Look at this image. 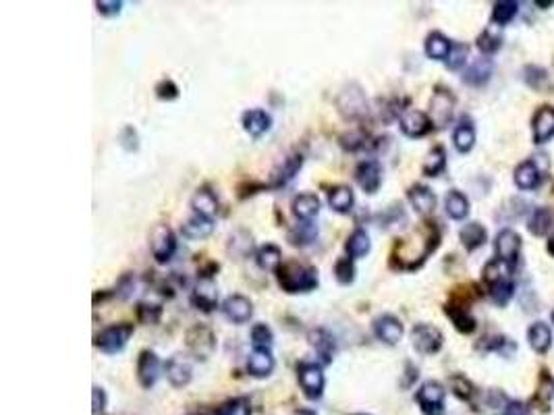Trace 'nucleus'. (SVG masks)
Returning <instances> with one entry per match:
<instances>
[{"label":"nucleus","instance_id":"obj_1","mask_svg":"<svg viewBox=\"0 0 554 415\" xmlns=\"http://www.w3.org/2000/svg\"><path fill=\"white\" fill-rule=\"evenodd\" d=\"M278 287L287 293V295H299V293H312L320 284V277H318V268L308 266V264H299L295 260L291 262H282V266L277 270Z\"/></svg>","mask_w":554,"mask_h":415},{"label":"nucleus","instance_id":"obj_2","mask_svg":"<svg viewBox=\"0 0 554 415\" xmlns=\"http://www.w3.org/2000/svg\"><path fill=\"white\" fill-rule=\"evenodd\" d=\"M337 110L345 121L351 123L363 121L370 112V104L363 88L359 83H347L337 96Z\"/></svg>","mask_w":554,"mask_h":415},{"label":"nucleus","instance_id":"obj_3","mask_svg":"<svg viewBox=\"0 0 554 415\" xmlns=\"http://www.w3.org/2000/svg\"><path fill=\"white\" fill-rule=\"evenodd\" d=\"M136 332V326L131 322H116L102 328L96 337H94V347L100 349L106 355H116L121 353L127 343L131 341Z\"/></svg>","mask_w":554,"mask_h":415},{"label":"nucleus","instance_id":"obj_4","mask_svg":"<svg viewBox=\"0 0 554 415\" xmlns=\"http://www.w3.org/2000/svg\"><path fill=\"white\" fill-rule=\"evenodd\" d=\"M297 382H299L303 395L310 401H318L324 395V388H326L324 366L313 363V361H299L297 363Z\"/></svg>","mask_w":554,"mask_h":415},{"label":"nucleus","instance_id":"obj_5","mask_svg":"<svg viewBox=\"0 0 554 415\" xmlns=\"http://www.w3.org/2000/svg\"><path fill=\"white\" fill-rule=\"evenodd\" d=\"M185 345H187V351L195 359L206 361L208 357L214 355L218 343H216V335H214V330L210 326H206V324H193L185 332Z\"/></svg>","mask_w":554,"mask_h":415},{"label":"nucleus","instance_id":"obj_6","mask_svg":"<svg viewBox=\"0 0 554 415\" xmlns=\"http://www.w3.org/2000/svg\"><path fill=\"white\" fill-rule=\"evenodd\" d=\"M176 247H179L176 235H174V231L169 224L160 222V224H156L152 229V233H150V249H152V255H154V260L158 264H169L174 258V253H176Z\"/></svg>","mask_w":554,"mask_h":415},{"label":"nucleus","instance_id":"obj_7","mask_svg":"<svg viewBox=\"0 0 554 415\" xmlns=\"http://www.w3.org/2000/svg\"><path fill=\"white\" fill-rule=\"evenodd\" d=\"M445 397H447V390L442 388L440 382L428 380L419 386L416 401L423 415H442L445 414Z\"/></svg>","mask_w":554,"mask_h":415},{"label":"nucleus","instance_id":"obj_8","mask_svg":"<svg viewBox=\"0 0 554 415\" xmlns=\"http://www.w3.org/2000/svg\"><path fill=\"white\" fill-rule=\"evenodd\" d=\"M452 112H454V96L450 94L447 88H436L430 100V121L434 127L442 129L452 121Z\"/></svg>","mask_w":554,"mask_h":415},{"label":"nucleus","instance_id":"obj_9","mask_svg":"<svg viewBox=\"0 0 554 415\" xmlns=\"http://www.w3.org/2000/svg\"><path fill=\"white\" fill-rule=\"evenodd\" d=\"M411 343H414V349L417 353L421 355H434L442 349V343H445V337L442 332L432 326V324H416L414 330H411Z\"/></svg>","mask_w":554,"mask_h":415},{"label":"nucleus","instance_id":"obj_10","mask_svg":"<svg viewBox=\"0 0 554 415\" xmlns=\"http://www.w3.org/2000/svg\"><path fill=\"white\" fill-rule=\"evenodd\" d=\"M160 372H162V363H160V357L156 355V351L143 349L138 355V366H136L139 386L145 390L154 388V384L160 378Z\"/></svg>","mask_w":554,"mask_h":415},{"label":"nucleus","instance_id":"obj_11","mask_svg":"<svg viewBox=\"0 0 554 415\" xmlns=\"http://www.w3.org/2000/svg\"><path fill=\"white\" fill-rule=\"evenodd\" d=\"M301 167H303V154H301V152H291V154H287V156L282 158V162H280L277 169L272 171V174H270V181L266 183L268 189H280V187L289 185V183L297 176V173L301 171Z\"/></svg>","mask_w":554,"mask_h":415},{"label":"nucleus","instance_id":"obj_12","mask_svg":"<svg viewBox=\"0 0 554 415\" xmlns=\"http://www.w3.org/2000/svg\"><path fill=\"white\" fill-rule=\"evenodd\" d=\"M372 330H374V337L384 343V345H397L401 343L403 335H405V328H403V322L392 315V313H382L378 315L374 322H372Z\"/></svg>","mask_w":554,"mask_h":415},{"label":"nucleus","instance_id":"obj_13","mask_svg":"<svg viewBox=\"0 0 554 415\" xmlns=\"http://www.w3.org/2000/svg\"><path fill=\"white\" fill-rule=\"evenodd\" d=\"M164 374H167V380L171 382V386L174 388L187 386L193 378V363H191L189 355L174 353L173 357H169V361L164 363Z\"/></svg>","mask_w":554,"mask_h":415},{"label":"nucleus","instance_id":"obj_14","mask_svg":"<svg viewBox=\"0 0 554 415\" xmlns=\"http://www.w3.org/2000/svg\"><path fill=\"white\" fill-rule=\"evenodd\" d=\"M355 183L368 193V196H374L382 185V167L378 160H361L357 167H355Z\"/></svg>","mask_w":554,"mask_h":415},{"label":"nucleus","instance_id":"obj_15","mask_svg":"<svg viewBox=\"0 0 554 415\" xmlns=\"http://www.w3.org/2000/svg\"><path fill=\"white\" fill-rule=\"evenodd\" d=\"M399 127H401V133L405 138H423L432 131V121L426 112L421 110H405L399 119Z\"/></svg>","mask_w":554,"mask_h":415},{"label":"nucleus","instance_id":"obj_16","mask_svg":"<svg viewBox=\"0 0 554 415\" xmlns=\"http://www.w3.org/2000/svg\"><path fill=\"white\" fill-rule=\"evenodd\" d=\"M496 260L505 262L507 266L515 268L517 264V258H519V249H521V237L513 231V229H505L496 235Z\"/></svg>","mask_w":554,"mask_h":415},{"label":"nucleus","instance_id":"obj_17","mask_svg":"<svg viewBox=\"0 0 554 415\" xmlns=\"http://www.w3.org/2000/svg\"><path fill=\"white\" fill-rule=\"evenodd\" d=\"M308 341L315 349L322 366H330L335 361L339 347H337V339L332 337V332H328L326 328H313L308 335Z\"/></svg>","mask_w":554,"mask_h":415},{"label":"nucleus","instance_id":"obj_18","mask_svg":"<svg viewBox=\"0 0 554 415\" xmlns=\"http://www.w3.org/2000/svg\"><path fill=\"white\" fill-rule=\"evenodd\" d=\"M191 306L195 310L210 313V311L216 310L218 306V289L214 284V280H206V278H198L193 291H191V297H189Z\"/></svg>","mask_w":554,"mask_h":415},{"label":"nucleus","instance_id":"obj_19","mask_svg":"<svg viewBox=\"0 0 554 415\" xmlns=\"http://www.w3.org/2000/svg\"><path fill=\"white\" fill-rule=\"evenodd\" d=\"M243 131L253 139H260L272 129V116L264 108H249L241 116Z\"/></svg>","mask_w":554,"mask_h":415},{"label":"nucleus","instance_id":"obj_20","mask_svg":"<svg viewBox=\"0 0 554 415\" xmlns=\"http://www.w3.org/2000/svg\"><path fill=\"white\" fill-rule=\"evenodd\" d=\"M220 310L227 315V320H231L233 324H245L253 315V303L241 293H233L222 301Z\"/></svg>","mask_w":554,"mask_h":415},{"label":"nucleus","instance_id":"obj_21","mask_svg":"<svg viewBox=\"0 0 554 415\" xmlns=\"http://www.w3.org/2000/svg\"><path fill=\"white\" fill-rule=\"evenodd\" d=\"M245 368H247V374L253 378H268L277 368L272 349H253L247 357Z\"/></svg>","mask_w":554,"mask_h":415},{"label":"nucleus","instance_id":"obj_22","mask_svg":"<svg viewBox=\"0 0 554 415\" xmlns=\"http://www.w3.org/2000/svg\"><path fill=\"white\" fill-rule=\"evenodd\" d=\"M407 200L419 216H430L436 207V193L426 185H411L407 189Z\"/></svg>","mask_w":554,"mask_h":415},{"label":"nucleus","instance_id":"obj_23","mask_svg":"<svg viewBox=\"0 0 554 415\" xmlns=\"http://www.w3.org/2000/svg\"><path fill=\"white\" fill-rule=\"evenodd\" d=\"M214 233V218H206L200 214H193L181 224V235L189 241H200L206 239Z\"/></svg>","mask_w":554,"mask_h":415},{"label":"nucleus","instance_id":"obj_24","mask_svg":"<svg viewBox=\"0 0 554 415\" xmlns=\"http://www.w3.org/2000/svg\"><path fill=\"white\" fill-rule=\"evenodd\" d=\"M445 313L450 318V322L454 324V328L463 335H471L476 330V318L471 315V311L467 310L465 303H459V301H452L447 303Z\"/></svg>","mask_w":554,"mask_h":415},{"label":"nucleus","instance_id":"obj_25","mask_svg":"<svg viewBox=\"0 0 554 415\" xmlns=\"http://www.w3.org/2000/svg\"><path fill=\"white\" fill-rule=\"evenodd\" d=\"M554 136V108L542 106L534 116V141L546 143Z\"/></svg>","mask_w":554,"mask_h":415},{"label":"nucleus","instance_id":"obj_26","mask_svg":"<svg viewBox=\"0 0 554 415\" xmlns=\"http://www.w3.org/2000/svg\"><path fill=\"white\" fill-rule=\"evenodd\" d=\"M318 239V227L312 220H299L297 224H293L287 233V241L293 247H308Z\"/></svg>","mask_w":554,"mask_h":415},{"label":"nucleus","instance_id":"obj_27","mask_svg":"<svg viewBox=\"0 0 554 415\" xmlns=\"http://www.w3.org/2000/svg\"><path fill=\"white\" fill-rule=\"evenodd\" d=\"M328 206L337 214H349L355 206V193L349 185H335L328 189Z\"/></svg>","mask_w":554,"mask_h":415},{"label":"nucleus","instance_id":"obj_28","mask_svg":"<svg viewBox=\"0 0 554 415\" xmlns=\"http://www.w3.org/2000/svg\"><path fill=\"white\" fill-rule=\"evenodd\" d=\"M320 207L322 202L315 193H299L291 204V210L297 220H313L320 214Z\"/></svg>","mask_w":554,"mask_h":415},{"label":"nucleus","instance_id":"obj_29","mask_svg":"<svg viewBox=\"0 0 554 415\" xmlns=\"http://www.w3.org/2000/svg\"><path fill=\"white\" fill-rule=\"evenodd\" d=\"M255 262L262 270L277 275V270L282 266V251L275 243H264L255 249Z\"/></svg>","mask_w":554,"mask_h":415},{"label":"nucleus","instance_id":"obj_30","mask_svg":"<svg viewBox=\"0 0 554 415\" xmlns=\"http://www.w3.org/2000/svg\"><path fill=\"white\" fill-rule=\"evenodd\" d=\"M191 207H193V214L214 218L218 212V198L210 187H200L191 198Z\"/></svg>","mask_w":554,"mask_h":415},{"label":"nucleus","instance_id":"obj_31","mask_svg":"<svg viewBox=\"0 0 554 415\" xmlns=\"http://www.w3.org/2000/svg\"><path fill=\"white\" fill-rule=\"evenodd\" d=\"M372 249V241H370V235L366 229H355L345 241V251L351 260H359V258H366Z\"/></svg>","mask_w":554,"mask_h":415},{"label":"nucleus","instance_id":"obj_32","mask_svg":"<svg viewBox=\"0 0 554 415\" xmlns=\"http://www.w3.org/2000/svg\"><path fill=\"white\" fill-rule=\"evenodd\" d=\"M227 251H229L235 260H245L247 255H251V251H253V237H251V233H247L245 229H237L235 233H231L229 243H227Z\"/></svg>","mask_w":554,"mask_h":415},{"label":"nucleus","instance_id":"obj_33","mask_svg":"<svg viewBox=\"0 0 554 415\" xmlns=\"http://www.w3.org/2000/svg\"><path fill=\"white\" fill-rule=\"evenodd\" d=\"M423 48H426L428 59H432V61H447L450 54V48H452V42L447 35L440 34V32H432L426 37V46Z\"/></svg>","mask_w":554,"mask_h":415},{"label":"nucleus","instance_id":"obj_34","mask_svg":"<svg viewBox=\"0 0 554 415\" xmlns=\"http://www.w3.org/2000/svg\"><path fill=\"white\" fill-rule=\"evenodd\" d=\"M527 341L536 353H546L553 345V332L544 322H536L527 330Z\"/></svg>","mask_w":554,"mask_h":415},{"label":"nucleus","instance_id":"obj_35","mask_svg":"<svg viewBox=\"0 0 554 415\" xmlns=\"http://www.w3.org/2000/svg\"><path fill=\"white\" fill-rule=\"evenodd\" d=\"M490 75H492V61L490 59H478L469 65V69L463 73V81L467 85L480 88L490 79Z\"/></svg>","mask_w":554,"mask_h":415},{"label":"nucleus","instance_id":"obj_36","mask_svg":"<svg viewBox=\"0 0 554 415\" xmlns=\"http://www.w3.org/2000/svg\"><path fill=\"white\" fill-rule=\"evenodd\" d=\"M452 143H454L457 152H461V154L471 152V148L476 145V129H474V125H471L469 121L463 119V121L454 127V131H452Z\"/></svg>","mask_w":554,"mask_h":415},{"label":"nucleus","instance_id":"obj_37","mask_svg":"<svg viewBox=\"0 0 554 415\" xmlns=\"http://www.w3.org/2000/svg\"><path fill=\"white\" fill-rule=\"evenodd\" d=\"M459 237H461V243H463V247L467 251H476L478 247H482L486 243L488 233H486V229L480 222H469V224H465L461 229Z\"/></svg>","mask_w":554,"mask_h":415},{"label":"nucleus","instance_id":"obj_38","mask_svg":"<svg viewBox=\"0 0 554 415\" xmlns=\"http://www.w3.org/2000/svg\"><path fill=\"white\" fill-rule=\"evenodd\" d=\"M553 218L554 214L550 207H536L531 218H529V222H527L529 233L536 235V237H544L550 231V227H553Z\"/></svg>","mask_w":554,"mask_h":415},{"label":"nucleus","instance_id":"obj_39","mask_svg":"<svg viewBox=\"0 0 554 415\" xmlns=\"http://www.w3.org/2000/svg\"><path fill=\"white\" fill-rule=\"evenodd\" d=\"M515 185L519 189H523V191L536 189L540 185V169H538V164H534V162L519 164L517 171H515Z\"/></svg>","mask_w":554,"mask_h":415},{"label":"nucleus","instance_id":"obj_40","mask_svg":"<svg viewBox=\"0 0 554 415\" xmlns=\"http://www.w3.org/2000/svg\"><path fill=\"white\" fill-rule=\"evenodd\" d=\"M447 169V154L440 145L432 148L428 152V156L423 158V164H421V173L426 176H438Z\"/></svg>","mask_w":554,"mask_h":415},{"label":"nucleus","instance_id":"obj_41","mask_svg":"<svg viewBox=\"0 0 554 415\" xmlns=\"http://www.w3.org/2000/svg\"><path fill=\"white\" fill-rule=\"evenodd\" d=\"M445 207H447V214H449L452 220H463V218H467V214H469V200H467L461 191L452 189V191L447 193Z\"/></svg>","mask_w":554,"mask_h":415},{"label":"nucleus","instance_id":"obj_42","mask_svg":"<svg viewBox=\"0 0 554 415\" xmlns=\"http://www.w3.org/2000/svg\"><path fill=\"white\" fill-rule=\"evenodd\" d=\"M502 46V34L498 30V25H490L486 28V32L478 37V48L482 50V54L490 56L494 52H498Z\"/></svg>","mask_w":554,"mask_h":415},{"label":"nucleus","instance_id":"obj_43","mask_svg":"<svg viewBox=\"0 0 554 415\" xmlns=\"http://www.w3.org/2000/svg\"><path fill=\"white\" fill-rule=\"evenodd\" d=\"M136 318L139 324L145 326H156L162 320V306L160 303H147V301H139L136 306Z\"/></svg>","mask_w":554,"mask_h":415},{"label":"nucleus","instance_id":"obj_44","mask_svg":"<svg viewBox=\"0 0 554 415\" xmlns=\"http://www.w3.org/2000/svg\"><path fill=\"white\" fill-rule=\"evenodd\" d=\"M249 339H251L253 349H272V345H275V332L264 322H258V324L251 326Z\"/></svg>","mask_w":554,"mask_h":415},{"label":"nucleus","instance_id":"obj_45","mask_svg":"<svg viewBox=\"0 0 554 415\" xmlns=\"http://www.w3.org/2000/svg\"><path fill=\"white\" fill-rule=\"evenodd\" d=\"M202 415H251V403L245 397H237V399H229L227 403L218 405L212 414Z\"/></svg>","mask_w":554,"mask_h":415},{"label":"nucleus","instance_id":"obj_46","mask_svg":"<svg viewBox=\"0 0 554 415\" xmlns=\"http://www.w3.org/2000/svg\"><path fill=\"white\" fill-rule=\"evenodd\" d=\"M339 143L347 152H361V150L370 148V136L363 129H355V131H349L345 136H341Z\"/></svg>","mask_w":554,"mask_h":415},{"label":"nucleus","instance_id":"obj_47","mask_svg":"<svg viewBox=\"0 0 554 415\" xmlns=\"http://www.w3.org/2000/svg\"><path fill=\"white\" fill-rule=\"evenodd\" d=\"M355 275H357V270H355V262H353L349 255L339 258V260L335 262V278H337V282H339L341 287L353 284V282H355Z\"/></svg>","mask_w":554,"mask_h":415},{"label":"nucleus","instance_id":"obj_48","mask_svg":"<svg viewBox=\"0 0 554 415\" xmlns=\"http://www.w3.org/2000/svg\"><path fill=\"white\" fill-rule=\"evenodd\" d=\"M519 4L513 0H505V2H496L494 11H492V23L496 25H507L509 21H513V17L517 15Z\"/></svg>","mask_w":554,"mask_h":415},{"label":"nucleus","instance_id":"obj_49","mask_svg":"<svg viewBox=\"0 0 554 415\" xmlns=\"http://www.w3.org/2000/svg\"><path fill=\"white\" fill-rule=\"evenodd\" d=\"M511 266H507L505 262H500V260H492V262H488L484 268V280L492 287V284H496V282H502V280H507L509 278V275H511Z\"/></svg>","mask_w":554,"mask_h":415},{"label":"nucleus","instance_id":"obj_50","mask_svg":"<svg viewBox=\"0 0 554 415\" xmlns=\"http://www.w3.org/2000/svg\"><path fill=\"white\" fill-rule=\"evenodd\" d=\"M513 291H515V284L507 278L502 282H496L490 287V297L496 306H507L513 297Z\"/></svg>","mask_w":554,"mask_h":415},{"label":"nucleus","instance_id":"obj_51","mask_svg":"<svg viewBox=\"0 0 554 415\" xmlns=\"http://www.w3.org/2000/svg\"><path fill=\"white\" fill-rule=\"evenodd\" d=\"M469 59V46L463 44V42H452V48H450L449 59H447V67L450 71H459Z\"/></svg>","mask_w":554,"mask_h":415},{"label":"nucleus","instance_id":"obj_52","mask_svg":"<svg viewBox=\"0 0 554 415\" xmlns=\"http://www.w3.org/2000/svg\"><path fill=\"white\" fill-rule=\"evenodd\" d=\"M154 92H156V98H158V100H162V102H173V100H176V98H179V94H181L179 85L174 83L171 77H164V79H160V81L156 83Z\"/></svg>","mask_w":554,"mask_h":415},{"label":"nucleus","instance_id":"obj_53","mask_svg":"<svg viewBox=\"0 0 554 415\" xmlns=\"http://www.w3.org/2000/svg\"><path fill=\"white\" fill-rule=\"evenodd\" d=\"M450 388H452V392L461 399V401H471V397H474V384L467 380L465 376H461V374H454L452 378H450Z\"/></svg>","mask_w":554,"mask_h":415},{"label":"nucleus","instance_id":"obj_54","mask_svg":"<svg viewBox=\"0 0 554 415\" xmlns=\"http://www.w3.org/2000/svg\"><path fill=\"white\" fill-rule=\"evenodd\" d=\"M119 143L125 152H138L139 150V133L133 125H125L119 133Z\"/></svg>","mask_w":554,"mask_h":415},{"label":"nucleus","instance_id":"obj_55","mask_svg":"<svg viewBox=\"0 0 554 415\" xmlns=\"http://www.w3.org/2000/svg\"><path fill=\"white\" fill-rule=\"evenodd\" d=\"M523 77H525L527 85H529V88H534V90H542V88L548 83V73H546L544 69H540V67H534V65L525 67V71H523Z\"/></svg>","mask_w":554,"mask_h":415},{"label":"nucleus","instance_id":"obj_56","mask_svg":"<svg viewBox=\"0 0 554 415\" xmlns=\"http://www.w3.org/2000/svg\"><path fill=\"white\" fill-rule=\"evenodd\" d=\"M136 291V277L131 272H125L123 277L119 278L116 287H114V297L119 299H129Z\"/></svg>","mask_w":554,"mask_h":415},{"label":"nucleus","instance_id":"obj_57","mask_svg":"<svg viewBox=\"0 0 554 415\" xmlns=\"http://www.w3.org/2000/svg\"><path fill=\"white\" fill-rule=\"evenodd\" d=\"M123 2L121 0H98L96 2V11L102 15V17H116V15H121V11H123Z\"/></svg>","mask_w":554,"mask_h":415},{"label":"nucleus","instance_id":"obj_58","mask_svg":"<svg viewBox=\"0 0 554 415\" xmlns=\"http://www.w3.org/2000/svg\"><path fill=\"white\" fill-rule=\"evenodd\" d=\"M106 407V392L102 386H98V384H94V388H92V409H94V414H102Z\"/></svg>","mask_w":554,"mask_h":415},{"label":"nucleus","instance_id":"obj_59","mask_svg":"<svg viewBox=\"0 0 554 415\" xmlns=\"http://www.w3.org/2000/svg\"><path fill=\"white\" fill-rule=\"evenodd\" d=\"M502 415H531L529 407L525 403H519V401H511L507 403V407L502 409Z\"/></svg>","mask_w":554,"mask_h":415},{"label":"nucleus","instance_id":"obj_60","mask_svg":"<svg viewBox=\"0 0 554 415\" xmlns=\"http://www.w3.org/2000/svg\"><path fill=\"white\" fill-rule=\"evenodd\" d=\"M548 251H550V253H553V255H554V237H553V239H550V243H548Z\"/></svg>","mask_w":554,"mask_h":415},{"label":"nucleus","instance_id":"obj_61","mask_svg":"<svg viewBox=\"0 0 554 415\" xmlns=\"http://www.w3.org/2000/svg\"><path fill=\"white\" fill-rule=\"evenodd\" d=\"M550 318H553V324H554V310H553V313H550Z\"/></svg>","mask_w":554,"mask_h":415},{"label":"nucleus","instance_id":"obj_62","mask_svg":"<svg viewBox=\"0 0 554 415\" xmlns=\"http://www.w3.org/2000/svg\"><path fill=\"white\" fill-rule=\"evenodd\" d=\"M353 415H368V414H353Z\"/></svg>","mask_w":554,"mask_h":415}]
</instances>
